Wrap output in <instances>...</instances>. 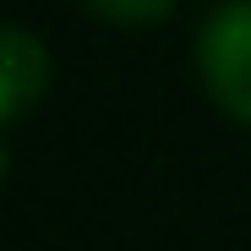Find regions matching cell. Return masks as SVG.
Listing matches in <instances>:
<instances>
[{"mask_svg": "<svg viewBox=\"0 0 251 251\" xmlns=\"http://www.w3.org/2000/svg\"><path fill=\"white\" fill-rule=\"evenodd\" d=\"M197 60L213 104L251 126V0H224L202 22Z\"/></svg>", "mask_w": 251, "mask_h": 251, "instance_id": "cell-1", "label": "cell"}, {"mask_svg": "<svg viewBox=\"0 0 251 251\" xmlns=\"http://www.w3.org/2000/svg\"><path fill=\"white\" fill-rule=\"evenodd\" d=\"M88 6L109 22H158L175 0H88Z\"/></svg>", "mask_w": 251, "mask_h": 251, "instance_id": "cell-3", "label": "cell"}, {"mask_svg": "<svg viewBox=\"0 0 251 251\" xmlns=\"http://www.w3.org/2000/svg\"><path fill=\"white\" fill-rule=\"evenodd\" d=\"M0 180H6V148H0Z\"/></svg>", "mask_w": 251, "mask_h": 251, "instance_id": "cell-4", "label": "cell"}, {"mask_svg": "<svg viewBox=\"0 0 251 251\" xmlns=\"http://www.w3.org/2000/svg\"><path fill=\"white\" fill-rule=\"evenodd\" d=\"M50 82V55L33 33L22 27H0V120H17L38 104Z\"/></svg>", "mask_w": 251, "mask_h": 251, "instance_id": "cell-2", "label": "cell"}]
</instances>
